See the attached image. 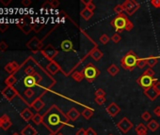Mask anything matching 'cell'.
<instances>
[{
  "label": "cell",
  "mask_w": 160,
  "mask_h": 135,
  "mask_svg": "<svg viewBox=\"0 0 160 135\" xmlns=\"http://www.w3.org/2000/svg\"><path fill=\"white\" fill-rule=\"evenodd\" d=\"M49 135H56V134H54V133H50Z\"/></svg>",
  "instance_id": "56"
},
{
  "label": "cell",
  "mask_w": 160,
  "mask_h": 135,
  "mask_svg": "<svg viewBox=\"0 0 160 135\" xmlns=\"http://www.w3.org/2000/svg\"><path fill=\"white\" fill-rule=\"evenodd\" d=\"M80 115H81V113H79L75 108H72V109H70L69 112L66 113V116L69 120L75 121L80 116Z\"/></svg>",
  "instance_id": "17"
},
{
  "label": "cell",
  "mask_w": 160,
  "mask_h": 135,
  "mask_svg": "<svg viewBox=\"0 0 160 135\" xmlns=\"http://www.w3.org/2000/svg\"><path fill=\"white\" fill-rule=\"evenodd\" d=\"M81 16H82V18H83L84 20L88 21V20H89V19H91V18L93 16V12L85 8L84 9H82V12H81Z\"/></svg>",
  "instance_id": "28"
},
{
  "label": "cell",
  "mask_w": 160,
  "mask_h": 135,
  "mask_svg": "<svg viewBox=\"0 0 160 135\" xmlns=\"http://www.w3.org/2000/svg\"><path fill=\"white\" fill-rule=\"evenodd\" d=\"M81 116H82L86 120L91 119L92 116H93V110H92V109H89V108H85V109L83 110V112L81 113Z\"/></svg>",
  "instance_id": "26"
},
{
  "label": "cell",
  "mask_w": 160,
  "mask_h": 135,
  "mask_svg": "<svg viewBox=\"0 0 160 135\" xmlns=\"http://www.w3.org/2000/svg\"><path fill=\"white\" fill-rule=\"evenodd\" d=\"M119 71H120L119 68H118L116 65H114V64L110 65V66L108 67V69H107V72H108V73L110 74L111 76L117 75V74L119 73Z\"/></svg>",
  "instance_id": "29"
},
{
  "label": "cell",
  "mask_w": 160,
  "mask_h": 135,
  "mask_svg": "<svg viewBox=\"0 0 160 135\" xmlns=\"http://www.w3.org/2000/svg\"><path fill=\"white\" fill-rule=\"evenodd\" d=\"M8 49V44L5 41H0V51H5Z\"/></svg>",
  "instance_id": "46"
},
{
  "label": "cell",
  "mask_w": 160,
  "mask_h": 135,
  "mask_svg": "<svg viewBox=\"0 0 160 135\" xmlns=\"http://www.w3.org/2000/svg\"><path fill=\"white\" fill-rule=\"evenodd\" d=\"M123 7L127 15L131 16L138 9L139 4L137 1H135V0H126L125 2L123 3Z\"/></svg>",
  "instance_id": "7"
},
{
  "label": "cell",
  "mask_w": 160,
  "mask_h": 135,
  "mask_svg": "<svg viewBox=\"0 0 160 135\" xmlns=\"http://www.w3.org/2000/svg\"><path fill=\"white\" fill-rule=\"evenodd\" d=\"M109 40H110V38H109L106 34H103L101 37H100V41H101V43H103V44H106Z\"/></svg>",
  "instance_id": "37"
},
{
  "label": "cell",
  "mask_w": 160,
  "mask_h": 135,
  "mask_svg": "<svg viewBox=\"0 0 160 135\" xmlns=\"http://www.w3.org/2000/svg\"><path fill=\"white\" fill-rule=\"evenodd\" d=\"M30 107H32L36 112H40L44 107V102L43 101V100L41 98H37L31 102Z\"/></svg>",
  "instance_id": "16"
},
{
  "label": "cell",
  "mask_w": 160,
  "mask_h": 135,
  "mask_svg": "<svg viewBox=\"0 0 160 135\" xmlns=\"http://www.w3.org/2000/svg\"><path fill=\"white\" fill-rule=\"evenodd\" d=\"M156 81L157 80L155 79V77H152V76H149V75L142 73V75L137 80V83L141 87H143L145 90V89H148L150 87H153Z\"/></svg>",
  "instance_id": "6"
},
{
  "label": "cell",
  "mask_w": 160,
  "mask_h": 135,
  "mask_svg": "<svg viewBox=\"0 0 160 135\" xmlns=\"http://www.w3.org/2000/svg\"><path fill=\"white\" fill-rule=\"evenodd\" d=\"M35 96V90L33 89H26L21 95H20V98H22L26 102H27V100H30Z\"/></svg>",
  "instance_id": "19"
},
{
  "label": "cell",
  "mask_w": 160,
  "mask_h": 135,
  "mask_svg": "<svg viewBox=\"0 0 160 135\" xmlns=\"http://www.w3.org/2000/svg\"><path fill=\"white\" fill-rule=\"evenodd\" d=\"M158 117H160V113H159V116H158Z\"/></svg>",
  "instance_id": "58"
},
{
  "label": "cell",
  "mask_w": 160,
  "mask_h": 135,
  "mask_svg": "<svg viewBox=\"0 0 160 135\" xmlns=\"http://www.w3.org/2000/svg\"><path fill=\"white\" fill-rule=\"evenodd\" d=\"M146 61H147V66H149L150 68H153L157 64L158 59L157 57H155V56H149L148 58H146Z\"/></svg>",
  "instance_id": "30"
},
{
  "label": "cell",
  "mask_w": 160,
  "mask_h": 135,
  "mask_svg": "<svg viewBox=\"0 0 160 135\" xmlns=\"http://www.w3.org/2000/svg\"><path fill=\"white\" fill-rule=\"evenodd\" d=\"M46 69L49 71V73L50 74H52V75H55L57 72L61 69V67H59V65L57 63L56 61H50L48 65L46 66Z\"/></svg>",
  "instance_id": "15"
},
{
  "label": "cell",
  "mask_w": 160,
  "mask_h": 135,
  "mask_svg": "<svg viewBox=\"0 0 160 135\" xmlns=\"http://www.w3.org/2000/svg\"><path fill=\"white\" fill-rule=\"evenodd\" d=\"M12 135H21V134H19V133H16V132H15V133H13Z\"/></svg>",
  "instance_id": "55"
},
{
  "label": "cell",
  "mask_w": 160,
  "mask_h": 135,
  "mask_svg": "<svg viewBox=\"0 0 160 135\" xmlns=\"http://www.w3.org/2000/svg\"><path fill=\"white\" fill-rule=\"evenodd\" d=\"M69 119L57 105L50 107L43 116V124L51 133L57 134L68 124Z\"/></svg>",
  "instance_id": "1"
},
{
  "label": "cell",
  "mask_w": 160,
  "mask_h": 135,
  "mask_svg": "<svg viewBox=\"0 0 160 135\" xmlns=\"http://www.w3.org/2000/svg\"><path fill=\"white\" fill-rule=\"evenodd\" d=\"M135 130H136V133L137 135H147L148 128L146 125H144V124L139 123L138 125L135 128Z\"/></svg>",
  "instance_id": "23"
},
{
  "label": "cell",
  "mask_w": 160,
  "mask_h": 135,
  "mask_svg": "<svg viewBox=\"0 0 160 135\" xmlns=\"http://www.w3.org/2000/svg\"><path fill=\"white\" fill-rule=\"evenodd\" d=\"M30 4H31V0H23L22 1V5L26 8H27Z\"/></svg>",
  "instance_id": "49"
},
{
  "label": "cell",
  "mask_w": 160,
  "mask_h": 135,
  "mask_svg": "<svg viewBox=\"0 0 160 135\" xmlns=\"http://www.w3.org/2000/svg\"><path fill=\"white\" fill-rule=\"evenodd\" d=\"M151 4L155 8H160V0H153V1H151Z\"/></svg>",
  "instance_id": "48"
},
{
  "label": "cell",
  "mask_w": 160,
  "mask_h": 135,
  "mask_svg": "<svg viewBox=\"0 0 160 135\" xmlns=\"http://www.w3.org/2000/svg\"><path fill=\"white\" fill-rule=\"evenodd\" d=\"M76 135H86V130L84 129H79L76 132Z\"/></svg>",
  "instance_id": "50"
},
{
  "label": "cell",
  "mask_w": 160,
  "mask_h": 135,
  "mask_svg": "<svg viewBox=\"0 0 160 135\" xmlns=\"http://www.w3.org/2000/svg\"><path fill=\"white\" fill-rule=\"evenodd\" d=\"M86 135H97V133L92 128H88L86 130Z\"/></svg>",
  "instance_id": "44"
},
{
  "label": "cell",
  "mask_w": 160,
  "mask_h": 135,
  "mask_svg": "<svg viewBox=\"0 0 160 135\" xmlns=\"http://www.w3.org/2000/svg\"><path fill=\"white\" fill-rule=\"evenodd\" d=\"M0 2H1L3 5H5V7H7L9 3L12 2V0H0Z\"/></svg>",
  "instance_id": "52"
},
{
  "label": "cell",
  "mask_w": 160,
  "mask_h": 135,
  "mask_svg": "<svg viewBox=\"0 0 160 135\" xmlns=\"http://www.w3.org/2000/svg\"><path fill=\"white\" fill-rule=\"evenodd\" d=\"M56 135H64V134H62V133H61V132H58V133H57Z\"/></svg>",
  "instance_id": "53"
},
{
  "label": "cell",
  "mask_w": 160,
  "mask_h": 135,
  "mask_svg": "<svg viewBox=\"0 0 160 135\" xmlns=\"http://www.w3.org/2000/svg\"><path fill=\"white\" fill-rule=\"evenodd\" d=\"M32 121L36 124V125H40V124L43 123V116L40 115V113H35L32 118Z\"/></svg>",
  "instance_id": "33"
},
{
  "label": "cell",
  "mask_w": 160,
  "mask_h": 135,
  "mask_svg": "<svg viewBox=\"0 0 160 135\" xmlns=\"http://www.w3.org/2000/svg\"><path fill=\"white\" fill-rule=\"evenodd\" d=\"M127 22H128V18L126 17V15L121 14V15H118L114 20H112L111 25L118 32H122L123 29H125Z\"/></svg>",
  "instance_id": "5"
},
{
  "label": "cell",
  "mask_w": 160,
  "mask_h": 135,
  "mask_svg": "<svg viewBox=\"0 0 160 135\" xmlns=\"http://www.w3.org/2000/svg\"><path fill=\"white\" fill-rule=\"evenodd\" d=\"M106 96V92L104 89L102 88H98L96 91H95V97H105Z\"/></svg>",
  "instance_id": "40"
},
{
  "label": "cell",
  "mask_w": 160,
  "mask_h": 135,
  "mask_svg": "<svg viewBox=\"0 0 160 135\" xmlns=\"http://www.w3.org/2000/svg\"><path fill=\"white\" fill-rule=\"evenodd\" d=\"M106 112H107V113L111 117H115L118 115V113L121 112V108L119 107V105L117 104V103L112 102V103H110V104H109L106 107Z\"/></svg>",
  "instance_id": "13"
},
{
  "label": "cell",
  "mask_w": 160,
  "mask_h": 135,
  "mask_svg": "<svg viewBox=\"0 0 160 135\" xmlns=\"http://www.w3.org/2000/svg\"><path fill=\"white\" fill-rule=\"evenodd\" d=\"M0 128H1V116H0Z\"/></svg>",
  "instance_id": "54"
},
{
  "label": "cell",
  "mask_w": 160,
  "mask_h": 135,
  "mask_svg": "<svg viewBox=\"0 0 160 135\" xmlns=\"http://www.w3.org/2000/svg\"><path fill=\"white\" fill-rule=\"evenodd\" d=\"M26 47H27L28 49H30V50L34 51V52H37L38 50L42 49V47H43L42 40H40L37 37H33V38L26 43Z\"/></svg>",
  "instance_id": "10"
},
{
  "label": "cell",
  "mask_w": 160,
  "mask_h": 135,
  "mask_svg": "<svg viewBox=\"0 0 160 135\" xmlns=\"http://www.w3.org/2000/svg\"><path fill=\"white\" fill-rule=\"evenodd\" d=\"M41 53L43 54V56L49 61H53L54 57L58 54V52L54 49L52 46H48L46 49H44L43 51H42Z\"/></svg>",
  "instance_id": "11"
},
{
  "label": "cell",
  "mask_w": 160,
  "mask_h": 135,
  "mask_svg": "<svg viewBox=\"0 0 160 135\" xmlns=\"http://www.w3.org/2000/svg\"><path fill=\"white\" fill-rule=\"evenodd\" d=\"M16 83H17V79L14 74L8 76L5 80V84L7 85V86H14L16 85Z\"/></svg>",
  "instance_id": "25"
},
{
  "label": "cell",
  "mask_w": 160,
  "mask_h": 135,
  "mask_svg": "<svg viewBox=\"0 0 160 135\" xmlns=\"http://www.w3.org/2000/svg\"><path fill=\"white\" fill-rule=\"evenodd\" d=\"M144 95L149 98L150 100H152V101H155L158 97H159V93L154 88V87H150L148 89H145L144 90Z\"/></svg>",
  "instance_id": "14"
},
{
  "label": "cell",
  "mask_w": 160,
  "mask_h": 135,
  "mask_svg": "<svg viewBox=\"0 0 160 135\" xmlns=\"http://www.w3.org/2000/svg\"><path fill=\"white\" fill-rule=\"evenodd\" d=\"M72 77H73V78H74V80H75V81H76V82H81L85 76H84V73H83V72H80V71H75L74 73H73V75H72Z\"/></svg>",
  "instance_id": "32"
},
{
  "label": "cell",
  "mask_w": 160,
  "mask_h": 135,
  "mask_svg": "<svg viewBox=\"0 0 160 135\" xmlns=\"http://www.w3.org/2000/svg\"><path fill=\"white\" fill-rule=\"evenodd\" d=\"M73 42L71 40H69V39H65L63 40L61 44V49L64 51V52H70V51H72L73 50Z\"/></svg>",
  "instance_id": "24"
},
{
  "label": "cell",
  "mask_w": 160,
  "mask_h": 135,
  "mask_svg": "<svg viewBox=\"0 0 160 135\" xmlns=\"http://www.w3.org/2000/svg\"><path fill=\"white\" fill-rule=\"evenodd\" d=\"M9 27V24L8 23H0V32L4 33L5 31L8 29Z\"/></svg>",
  "instance_id": "42"
},
{
  "label": "cell",
  "mask_w": 160,
  "mask_h": 135,
  "mask_svg": "<svg viewBox=\"0 0 160 135\" xmlns=\"http://www.w3.org/2000/svg\"><path fill=\"white\" fill-rule=\"evenodd\" d=\"M117 128L121 130L123 133H127L130 130L133 128V123L130 121L127 117L122 118L117 123Z\"/></svg>",
  "instance_id": "8"
},
{
  "label": "cell",
  "mask_w": 160,
  "mask_h": 135,
  "mask_svg": "<svg viewBox=\"0 0 160 135\" xmlns=\"http://www.w3.org/2000/svg\"><path fill=\"white\" fill-rule=\"evenodd\" d=\"M20 66L17 62H15V61H11V62H9V63L5 66V70L8 72V73H9V74H14V73H16V72L19 70V69H20Z\"/></svg>",
  "instance_id": "12"
},
{
  "label": "cell",
  "mask_w": 160,
  "mask_h": 135,
  "mask_svg": "<svg viewBox=\"0 0 160 135\" xmlns=\"http://www.w3.org/2000/svg\"><path fill=\"white\" fill-rule=\"evenodd\" d=\"M108 135H113V134H108Z\"/></svg>",
  "instance_id": "57"
},
{
  "label": "cell",
  "mask_w": 160,
  "mask_h": 135,
  "mask_svg": "<svg viewBox=\"0 0 160 135\" xmlns=\"http://www.w3.org/2000/svg\"><path fill=\"white\" fill-rule=\"evenodd\" d=\"M137 61H138V58L137 57L136 54L133 51H129L121 60V65L124 69L133 70L134 68L137 66Z\"/></svg>",
  "instance_id": "3"
},
{
  "label": "cell",
  "mask_w": 160,
  "mask_h": 135,
  "mask_svg": "<svg viewBox=\"0 0 160 135\" xmlns=\"http://www.w3.org/2000/svg\"><path fill=\"white\" fill-rule=\"evenodd\" d=\"M113 12H114L116 14H118V15L123 14V12H124V8H123V4L115 6L114 8H113Z\"/></svg>",
  "instance_id": "34"
},
{
  "label": "cell",
  "mask_w": 160,
  "mask_h": 135,
  "mask_svg": "<svg viewBox=\"0 0 160 135\" xmlns=\"http://www.w3.org/2000/svg\"><path fill=\"white\" fill-rule=\"evenodd\" d=\"M12 123L8 115H4L1 116V129H3L4 130H7L12 127Z\"/></svg>",
  "instance_id": "18"
},
{
  "label": "cell",
  "mask_w": 160,
  "mask_h": 135,
  "mask_svg": "<svg viewBox=\"0 0 160 135\" xmlns=\"http://www.w3.org/2000/svg\"><path fill=\"white\" fill-rule=\"evenodd\" d=\"M83 73L85 78L89 81V82H92L93 81L99 74H100V71L98 70V69L93 66L92 63H89L83 69Z\"/></svg>",
  "instance_id": "4"
},
{
  "label": "cell",
  "mask_w": 160,
  "mask_h": 135,
  "mask_svg": "<svg viewBox=\"0 0 160 135\" xmlns=\"http://www.w3.org/2000/svg\"><path fill=\"white\" fill-rule=\"evenodd\" d=\"M19 72V71H18ZM19 73H21V72H19ZM21 74H23V73H21ZM43 82V76L39 73V72H37V71H35L33 74H31V75H25L24 74V77L22 78V86L25 87V89H24V91L26 90V89H33V87H35V86H40L41 85V83ZM22 86H18V87H14L15 89H17V88H19V87H21ZM23 91V92H24ZM22 92V93H23Z\"/></svg>",
  "instance_id": "2"
},
{
  "label": "cell",
  "mask_w": 160,
  "mask_h": 135,
  "mask_svg": "<svg viewBox=\"0 0 160 135\" xmlns=\"http://www.w3.org/2000/svg\"><path fill=\"white\" fill-rule=\"evenodd\" d=\"M2 96L9 101H12L16 96H18V92L13 86H7L1 92Z\"/></svg>",
  "instance_id": "9"
},
{
  "label": "cell",
  "mask_w": 160,
  "mask_h": 135,
  "mask_svg": "<svg viewBox=\"0 0 160 135\" xmlns=\"http://www.w3.org/2000/svg\"><path fill=\"white\" fill-rule=\"evenodd\" d=\"M154 113H155V115L156 116H159V113H160V106L155 107V110H154Z\"/></svg>",
  "instance_id": "51"
},
{
  "label": "cell",
  "mask_w": 160,
  "mask_h": 135,
  "mask_svg": "<svg viewBox=\"0 0 160 135\" xmlns=\"http://www.w3.org/2000/svg\"><path fill=\"white\" fill-rule=\"evenodd\" d=\"M82 3L83 4H85V8H88L89 10H91V12H94V9L96 8V7H95V5L93 4V2L92 1V0H89V1H85V0H83L82 1Z\"/></svg>",
  "instance_id": "31"
},
{
  "label": "cell",
  "mask_w": 160,
  "mask_h": 135,
  "mask_svg": "<svg viewBox=\"0 0 160 135\" xmlns=\"http://www.w3.org/2000/svg\"><path fill=\"white\" fill-rule=\"evenodd\" d=\"M21 135H37V130L31 126V125H26L21 131Z\"/></svg>",
  "instance_id": "22"
},
{
  "label": "cell",
  "mask_w": 160,
  "mask_h": 135,
  "mask_svg": "<svg viewBox=\"0 0 160 135\" xmlns=\"http://www.w3.org/2000/svg\"><path fill=\"white\" fill-rule=\"evenodd\" d=\"M147 66V61L146 59H138L137 63V67L138 69H144Z\"/></svg>",
  "instance_id": "35"
},
{
  "label": "cell",
  "mask_w": 160,
  "mask_h": 135,
  "mask_svg": "<svg viewBox=\"0 0 160 135\" xmlns=\"http://www.w3.org/2000/svg\"><path fill=\"white\" fill-rule=\"evenodd\" d=\"M147 128L151 130L152 132H155L159 128V124L157 123V121L152 119V120H150L149 123L147 124Z\"/></svg>",
  "instance_id": "27"
},
{
  "label": "cell",
  "mask_w": 160,
  "mask_h": 135,
  "mask_svg": "<svg viewBox=\"0 0 160 135\" xmlns=\"http://www.w3.org/2000/svg\"><path fill=\"white\" fill-rule=\"evenodd\" d=\"M143 73L146 74V75H149V76H152V77H155V71L152 69V68H148V69L143 72Z\"/></svg>",
  "instance_id": "41"
},
{
  "label": "cell",
  "mask_w": 160,
  "mask_h": 135,
  "mask_svg": "<svg viewBox=\"0 0 160 135\" xmlns=\"http://www.w3.org/2000/svg\"><path fill=\"white\" fill-rule=\"evenodd\" d=\"M106 98L105 97H97V98H95V100H94V101L97 103L98 105H103L104 103L106 102Z\"/></svg>",
  "instance_id": "39"
},
{
  "label": "cell",
  "mask_w": 160,
  "mask_h": 135,
  "mask_svg": "<svg viewBox=\"0 0 160 135\" xmlns=\"http://www.w3.org/2000/svg\"><path fill=\"white\" fill-rule=\"evenodd\" d=\"M133 28H134V25H133V23L131 22V21H129V20H128L127 25H126V27H125V30H127V31H131Z\"/></svg>",
  "instance_id": "45"
},
{
  "label": "cell",
  "mask_w": 160,
  "mask_h": 135,
  "mask_svg": "<svg viewBox=\"0 0 160 135\" xmlns=\"http://www.w3.org/2000/svg\"><path fill=\"white\" fill-rule=\"evenodd\" d=\"M91 57L94 60V61H99L104 56V54L102 53L101 50H99L98 48H94L91 51V54H89Z\"/></svg>",
  "instance_id": "21"
},
{
  "label": "cell",
  "mask_w": 160,
  "mask_h": 135,
  "mask_svg": "<svg viewBox=\"0 0 160 135\" xmlns=\"http://www.w3.org/2000/svg\"><path fill=\"white\" fill-rule=\"evenodd\" d=\"M153 87L160 94V82H159V81H156V82L155 83V85H154Z\"/></svg>",
  "instance_id": "47"
},
{
  "label": "cell",
  "mask_w": 160,
  "mask_h": 135,
  "mask_svg": "<svg viewBox=\"0 0 160 135\" xmlns=\"http://www.w3.org/2000/svg\"><path fill=\"white\" fill-rule=\"evenodd\" d=\"M151 117H152L151 113H150L148 111H145L141 115V119L144 120V121H150L151 120Z\"/></svg>",
  "instance_id": "36"
},
{
  "label": "cell",
  "mask_w": 160,
  "mask_h": 135,
  "mask_svg": "<svg viewBox=\"0 0 160 135\" xmlns=\"http://www.w3.org/2000/svg\"><path fill=\"white\" fill-rule=\"evenodd\" d=\"M47 3L51 6V8H57L59 6V2L57 1V0H51V1H49Z\"/></svg>",
  "instance_id": "43"
},
{
  "label": "cell",
  "mask_w": 160,
  "mask_h": 135,
  "mask_svg": "<svg viewBox=\"0 0 160 135\" xmlns=\"http://www.w3.org/2000/svg\"><path fill=\"white\" fill-rule=\"evenodd\" d=\"M110 39L113 41L114 43H118V42H120V40L122 39V38H121V36H120L119 33H116V34L112 35V37L110 38Z\"/></svg>",
  "instance_id": "38"
},
{
  "label": "cell",
  "mask_w": 160,
  "mask_h": 135,
  "mask_svg": "<svg viewBox=\"0 0 160 135\" xmlns=\"http://www.w3.org/2000/svg\"><path fill=\"white\" fill-rule=\"evenodd\" d=\"M21 117L25 120V121H29V120H32L33 116H34V113H32V111L28 108H26L25 110L22 111V113H20Z\"/></svg>",
  "instance_id": "20"
}]
</instances>
